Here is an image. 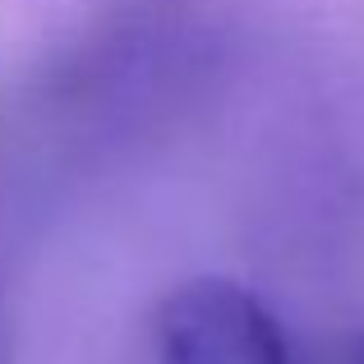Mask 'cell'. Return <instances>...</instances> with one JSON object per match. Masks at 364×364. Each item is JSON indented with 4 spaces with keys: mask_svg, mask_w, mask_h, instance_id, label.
Instances as JSON below:
<instances>
[{
    "mask_svg": "<svg viewBox=\"0 0 364 364\" xmlns=\"http://www.w3.org/2000/svg\"><path fill=\"white\" fill-rule=\"evenodd\" d=\"M157 364H295L263 295L231 277H189L161 300Z\"/></svg>",
    "mask_w": 364,
    "mask_h": 364,
    "instance_id": "obj_1",
    "label": "cell"
},
{
    "mask_svg": "<svg viewBox=\"0 0 364 364\" xmlns=\"http://www.w3.org/2000/svg\"><path fill=\"white\" fill-rule=\"evenodd\" d=\"M337 364H364V332L346 341V350H341V360H337Z\"/></svg>",
    "mask_w": 364,
    "mask_h": 364,
    "instance_id": "obj_2",
    "label": "cell"
}]
</instances>
